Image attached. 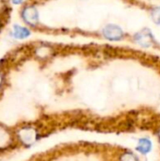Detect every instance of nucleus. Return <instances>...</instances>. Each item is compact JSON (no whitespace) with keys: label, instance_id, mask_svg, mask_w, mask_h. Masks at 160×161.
I'll list each match as a JSON object with an SVG mask.
<instances>
[{"label":"nucleus","instance_id":"6e6552de","mask_svg":"<svg viewBox=\"0 0 160 161\" xmlns=\"http://www.w3.org/2000/svg\"><path fill=\"white\" fill-rule=\"evenodd\" d=\"M121 161H138V158L132 153H125L122 156Z\"/></svg>","mask_w":160,"mask_h":161},{"label":"nucleus","instance_id":"7ed1b4c3","mask_svg":"<svg viewBox=\"0 0 160 161\" xmlns=\"http://www.w3.org/2000/svg\"><path fill=\"white\" fill-rule=\"evenodd\" d=\"M23 16L28 24L35 25L38 22V12L34 7L25 8L23 11Z\"/></svg>","mask_w":160,"mask_h":161},{"label":"nucleus","instance_id":"9b49d317","mask_svg":"<svg viewBox=\"0 0 160 161\" xmlns=\"http://www.w3.org/2000/svg\"><path fill=\"white\" fill-rule=\"evenodd\" d=\"M0 81H1V78H0Z\"/></svg>","mask_w":160,"mask_h":161},{"label":"nucleus","instance_id":"39448f33","mask_svg":"<svg viewBox=\"0 0 160 161\" xmlns=\"http://www.w3.org/2000/svg\"><path fill=\"white\" fill-rule=\"evenodd\" d=\"M152 149V143L148 139H141L139 141V144L137 147V150L141 152V154H147Z\"/></svg>","mask_w":160,"mask_h":161},{"label":"nucleus","instance_id":"0eeeda50","mask_svg":"<svg viewBox=\"0 0 160 161\" xmlns=\"http://www.w3.org/2000/svg\"><path fill=\"white\" fill-rule=\"evenodd\" d=\"M9 141V137H8V134L0 127V147L2 146H5L8 142Z\"/></svg>","mask_w":160,"mask_h":161},{"label":"nucleus","instance_id":"9d476101","mask_svg":"<svg viewBox=\"0 0 160 161\" xmlns=\"http://www.w3.org/2000/svg\"><path fill=\"white\" fill-rule=\"evenodd\" d=\"M22 1H23V0H12V2H13L14 4H20V3H22Z\"/></svg>","mask_w":160,"mask_h":161},{"label":"nucleus","instance_id":"f03ea898","mask_svg":"<svg viewBox=\"0 0 160 161\" xmlns=\"http://www.w3.org/2000/svg\"><path fill=\"white\" fill-rule=\"evenodd\" d=\"M153 40H154V37H153V34L145 29V30H142L141 31L140 33H138L136 35V41L141 44V45H145V46H149L152 44L153 42Z\"/></svg>","mask_w":160,"mask_h":161},{"label":"nucleus","instance_id":"20e7f679","mask_svg":"<svg viewBox=\"0 0 160 161\" xmlns=\"http://www.w3.org/2000/svg\"><path fill=\"white\" fill-rule=\"evenodd\" d=\"M20 139L25 143V144H30L36 140V132L33 129H24L19 133Z\"/></svg>","mask_w":160,"mask_h":161},{"label":"nucleus","instance_id":"423d86ee","mask_svg":"<svg viewBox=\"0 0 160 161\" xmlns=\"http://www.w3.org/2000/svg\"><path fill=\"white\" fill-rule=\"evenodd\" d=\"M30 35V32L27 28L21 25H14V36L18 39H25Z\"/></svg>","mask_w":160,"mask_h":161},{"label":"nucleus","instance_id":"1a4fd4ad","mask_svg":"<svg viewBox=\"0 0 160 161\" xmlns=\"http://www.w3.org/2000/svg\"><path fill=\"white\" fill-rule=\"evenodd\" d=\"M152 16H153V19L156 23H159L160 24V8H156L153 13H152Z\"/></svg>","mask_w":160,"mask_h":161},{"label":"nucleus","instance_id":"f257e3e1","mask_svg":"<svg viewBox=\"0 0 160 161\" xmlns=\"http://www.w3.org/2000/svg\"><path fill=\"white\" fill-rule=\"evenodd\" d=\"M104 36L110 41H119L124 37V31L116 25H108L103 29Z\"/></svg>","mask_w":160,"mask_h":161}]
</instances>
